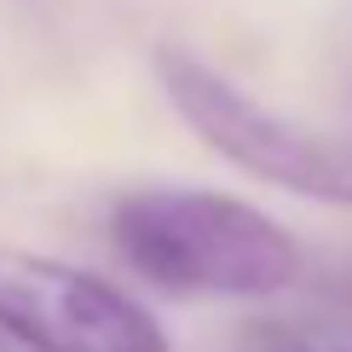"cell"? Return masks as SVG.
Listing matches in <instances>:
<instances>
[{"label":"cell","mask_w":352,"mask_h":352,"mask_svg":"<svg viewBox=\"0 0 352 352\" xmlns=\"http://www.w3.org/2000/svg\"><path fill=\"white\" fill-rule=\"evenodd\" d=\"M0 329L23 352H173L168 329L110 277L0 248Z\"/></svg>","instance_id":"3957f363"},{"label":"cell","mask_w":352,"mask_h":352,"mask_svg":"<svg viewBox=\"0 0 352 352\" xmlns=\"http://www.w3.org/2000/svg\"><path fill=\"white\" fill-rule=\"evenodd\" d=\"M156 81H162L168 104L190 122V133L208 151H219L231 168L312 202H352L346 139H324L312 127L277 116L272 104H260L254 93H243L237 81H226L219 69H208L202 58H190L179 47L156 52Z\"/></svg>","instance_id":"7a4b0ae2"},{"label":"cell","mask_w":352,"mask_h":352,"mask_svg":"<svg viewBox=\"0 0 352 352\" xmlns=\"http://www.w3.org/2000/svg\"><path fill=\"white\" fill-rule=\"evenodd\" d=\"M0 352H12V335H6V329H0Z\"/></svg>","instance_id":"277c9868"},{"label":"cell","mask_w":352,"mask_h":352,"mask_svg":"<svg viewBox=\"0 0 352 352\" xmlns=\"http://www.w3.org/2000/svg\"><path fill=\"white\" fill-rule=\"evenodd\" d=\"M110 243L173 295L266 300L300 277V243L226 190H133L110 214Z\"/></svg>","instance_id":"6da1fadb"}]
</instances>
